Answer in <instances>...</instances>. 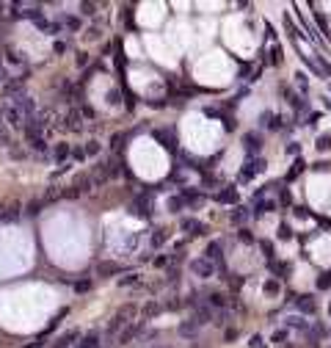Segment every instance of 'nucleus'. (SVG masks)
I'll use <instances>...</instances> for the list:
<instances>
[{"instance_id":"nucleus-51","label":"nucleus","mask_w":331,"mask_h":348,"mask_svg":"<svg viewBox=\"0 0 331 348\" xmlns=\"http://www.w3.org/2000/svg\"><path fill=\"white\" fill-rule=\"evenodd\" d=\"M86 64H89V56H86V53H78V67H86Z\"/></svg>"},{"instance_id":"nucleus-53","label":"nucleus","mask_w":331,"mask_h":348,"mask_svg":"<svg viewBox=\"0 0 331 348\" xmlns=\"http://www.w3.org/2000/svg\"><path fill=\"white\" fill-rule=\"evenodd\" d=\"M312 169H315V172H329V163H315Z\"/></svg>"},{"instance_id":"nucleus-37","label":"nucleus","mask_w":331,"mask_h":348,"mask_svg":"<svg viewBox=\"0 0 331 348\" xmlns=\"http://www.w3.org/2000/svg\"><path fill=\"white\" fill-rule=\"evenodd\" d=\"M290 337V332L287 329H279V332H273V337H271V343H284Z\"/></svg>"},{"instance_id":"nucleus-57","label":"nucleus","mask_w":331,"mask_h":348,"mask_svg":"<svg viewBox=\"0 0 331 348\" xmlns=\"http://www.w3.org/2000/svg\"><path fill=\"white\" fill-rule=\"evenodd\" d=\"M329 313H331V304H329Z\"/></svg>"},{"instance_id":"nucleus-39","label":"nucleus","mask_w":331,"mask_h":348,"mask_svg":"<svg viewBox=\"0 0 331 348\" xmlns=\"http://www.w3.org/2000/svg\"><path fill=\"white\" fill-rule=\"evenodd\" d=\"M238 238H240V241H243V244H254V235H251V232L246 230V227H240Z\"/></svg>"},{"instance_id":"nucleus-8","label":"nucleus","mask_w":331,"mask_h":348,"mask_svg":"<svg viewBox=\"0 0 331 348\" xmlns=\"http://www.w3.org/2000/svg\"><path fill=\"white\" fill-rule=\"evenodd\" d=\"M238 188L235 185H226V188H221L218 194H215V202L218 205H238Z\"/></svg>"},{"instance_id":"nucleus-1","label":"nucleus","mask_w":331,"mask_h":348,"mask_svg":"<svg viewBox=\"0 0 331 348\" xmlns=\"http://www.w3.org/2000/svg\"><path fill=\"white\" fill-rule=\"evenodd\" d=\"M135 315H138V307H135V304H124V307H119V310H116V315L108 320V332H113V334L121 332L124 326H130V323H133Z\"/></svg>"},{"instance_id":"nucleus-28","label":"nucleus","mask_w":331,"mask_h":348,"mask_svg":"<svg viewBox=\"0 0 331 348\" xmlns=\"http://www.w3.org/2000/svg\"><path fill=\"white\" fill-rule=\"evenodd\" d=\"M135 210L141 216H149V196H135Z\"/></svg>"},{"instance_id":"nucleus-20","label":"nucleus","mask_w":331,"mask_h":348,"mask_svg":"<svg viewBox=\"0 0 331 348\" xmlns=\"http://www.w3.org/2000/svg\"><path fill=\"white\" fill-rule=\"evenodd\" d=\"M248 216H251V210H248V208H235L232 213H229L232 224H238V227H240V224H246V221H248Z\"/></svg>"},{"instance_id":"nucleus-33","label":"nucleus","mask_w":331,"mask_h":348,"mask_svg":"<svg viewBox=\"0 0 331 348\" xmlns=\"http://www.w3.org/2000/svg\"><path fill=\"white\" fill-rule=\"evenodd\" d=\"M268 268L273 274H282V277H284V274H290V265L287 263H268Z\"/></svg>"},{"instance_id":"nucleus-49","label":"nucleus","mask_w":331,"mask_h":348,"mask_svg":"<svg viewBox=\"0 0 331 348\" xmlns=\"http://www.w3.org/2000/svg\"><path fill=\"white\" fill-rule=\"evenodd\" d=\"M86 36H89V39H99V25H91Z\"/></svg>"},{"instance_id":"nucleus-34","label":"nucleus","mask_w":331,"mask_h":348,"mask_svg":"<svg viewBox=\"0 0 331 348\" xmlns=\"http://www.w3.org/2000/svg\"><path fill=\"white\" fill-rule=\"evenodd\" d=\"M271 64H276V67L282 64V47H279V44H273V47H271Z\"/></svg>"},{"instance_id":"nucleus-15","label":"nucleus","mask_w":331,"mask_h":348,"mask_svg":"<svg viewBox=\"0 0 331 348\" xmlns=\"http://www.w3.org/2000/svg\"><path fill=\"white\" fill-rule=\"evenodd\" d=\"M205 257L210 260V263H221L224 260V246L218 244V241H212L210 246H207V251H205Z\"/></svg>"},{"instance_id":"nucleus-24","label":"nucleus","mask_w":331,"mask_h":348,"mask_svg":"<svg viewBox=\"0 0 331 348\" xmlns=\"http://www.w3.org/2000/svg\"><path fill=\"white\" fill-rule=\"evenodd\" d=\"M185 208H188V205H185L182 194H180V196H171V199H169V210H171V213H180V210H185Z\"/></svg>"},{"instance_id":"nucleus-43","label":"nucleus","mask_w":331,"mask_h":348,"mask_svg":"<svg viewBox=\"0 0 331 348\" xmlns=\"http://www.w3.org/2000/svg\"><path fill=\"white\" fill-rule=\"evenodd\" d=\"M8 80H11V75H8V70H6V64L0 61V86H3V83H8Z\"/></svg>"},{"instance_id":"nucleus-58","label":"nucleus","mask_w":331,"mask_h":348,"mask_svg":"<svg viewBox=\"0 0 331 348\" xmlns=\"http://www.w3.org/2000/svg\"><path fill=\"white\" fill-rule=\"evenodd\" d=\"M193 348H199V346H193Z\"/></svg>"},{"instance_id":"nucleus-50","label":"nucleus","mask_w":331,"mask_h":348,"mask_svg":"<svg viewBox=\"0 0 331 348\" xmlns=\"http://www.w3.org/2000/svg\"><path fill=\"white\" fill-rule=\"evenodd\" d=\"M75 287H78L80 293H86V290H89V287H91V282H86V279H80V282H78V285H75Z\"/></svg>"},{"instance_id":"nucleus-41","label":"nucleus","mask_w":331,"mask_h":348,"mask_svg":"<svg viewBox=\"0 0 331 348\" xmlns=\"http://www.w3.org/2000/svg\"><path fill=\"white\" fill-rule=\"evenodd\" d=\"M315 146H317V149H329V146H331V136H320V139L315 141Z\"/></svg>"},{"instance_id":"nucleus-13","label":"nucleus","mask_w":331,"mask_h":348,"mask_svg":"<svg viewBox=\"0 0 331 348\" xmlns=\"http://www.w3.org/2000/svg\"><path fill=\"white\" fill-rule=\"evenodd\" d=\"M0 146H3V149H11V146H14V130H11L6 122H0Z\"/></svg>"},{"instance_id":"nucleus-29","label":"nucleus","mask_w":331,"mask_h":348,"mask_svg":"<svg viewBox=\"0 0 331 348\" xmlns=\"http://www.w3.org/2000/svg\"><path fill=\"white\" fill-rule=\"evenodd\" d=\"M99 149H102V144H99V141H89V144L83 146L86 158H94V155H99Z\"/></svg>"},{"instance_id":"nucleus-22","label":"nucleus","mask_w":331,"mask_h":348,"mask_svg":"<svg viewBox=\"0 0 331 348\" xmlns=\"http://www.w3.org/2000/svg\"><path fill=\"white\" fill-rule=\"evenodd\" d=\"M138 282H141V274L138 271H130V274H124V277L119 279V285L121 287H130V285H138Z\"/></svg>"},{"instance_id":"nucleus-4","label":"nucleus","mask_w":331,"mask_h":348,"mask_svg":"<svg viewBox=\"0 0 331 348\" xmlns=\"http://www.w3.org/2000/svg\"><path fill=\"white\" fill-rule=\"evenodd\" d=\"M190 271L196 274L199 279H210V277H215V263H210L207 257H196L190 263Z\"/></svg>"},{"instance_id":"nucleus-14","label":"nucleus","mask_w":331,"mask_h":348,"mask_svg":"<svg viewBox=\"0 0 331 348\" xmlns=\"http://www.w3.org/2000/svg\"><path fill=\"white\" fill-rule=\"evenodd\" d=\"M58 25H61L63 31H69V34H78V31H80V20L75 14H61Z\"/></svg>"},{"instance_id":"nucleus-35","label":"nucleus","mask_w":331,"mask_h":348,"mask_svg":"<svg viewBox=\"0 0 331 348\" xmlns=\"http://www.w3.org/2000/svg\"><path fill=\"white\" fill-rule=\"evenodd\" d=\"M80 14H86V17L97 14V3H80Z\"/></svg>"},{"instance_id":"nucleus-40","label":"nucleus","mask_w":331,"mask_h":348,"mask_svg":"<svg viewBox=\"0 0 331 348\" xmlns=\"http://www.w3.org/2000/svg\"><path fill=\"white\" fill-rule=\"evenodd\" d=\"M97 271H99V274H116L119 268H116L113 263H99V268H97Z\"/></svg>"},{"instance_id":"nucleus-12","label":"nucleus","mask_w":331,"mask_h":348,"mask_svg":"<svg viewBox=\"0 0 331 348\" xmlns=\"http://www.w3.org/2000/svg\"><path fill=\"white\" fill-rule=\"evenodd\" d=\"M326 334H329V332H326V326H323V323H315V326H309V332H306V340H309V346L315 348L317 343H320V340L326 337Z\"/></svg>"},{"instance_id":"nucleus-31","label":"nucleus","mask_w":331,"mask_h":348,"mask_svg":"<svg viewBox=\"0 0 331 348\" xmlns=\"http://www.w3.org/2000/svg\"><path fill=\"white\" fill-rule=\"evenodd\" d=\"M42 208H44V199H33V202H28L25 213H28V216H39V210Z\"/></svg>"},{"instance_id":"nucleus-32","label":"nucleus","mask_w":331,"mask_h":348,"mask_svg":"<svg viewBox=\"0 0 331 348\" xmlns=\"http://www.w3.org/2000/svg\"><path fill=\"white\" fill-rule=\"evenodd\" d=\"M331 287V271H326L323 277H317V290H329Z\"/></svg>"},{"instance_id":"nucleus-27","label":"nucleus","mask_w":331,"mask_h":348,"mask_svg":"<svg viewBox=\"0 0 331 348\" xmlns=\"http://www.w3.org/2000/svg\"><path fill=\"white\" fill-rule=\"evenodd\" d=\"M155 139H157V141H163V146H166V149H174V139H171V133H166V130H155Z\"/></svg>"},{"instance_id":"nucleus-47","label":"nucleus","mask_w":331,"mask_h":348,"mask_svg":"<svg viewBox=\"0 0 331 348\" xmlns=\"http://www.w3.org/2000/svg\"><path fill=\"white\" fill-rule=\"evenodd\" d=\"M296 83L301 86V91H306V75H303V72H298V75H296Z\"/></svg>"},{"instance_id":"nucleus-9","label":"nucleus","mask_w":331,"mask_h":348,"mask_svg":"<svg viewBox=\"0 0 331 348\" xmlns=\"http://www.w3.org/2000/svg\"><path fill=\"white\" fill-rule=\"evenodd\" d=\"M180 227H182V232H188V235H205L207 232V227L202 221H196V218H182V224H180Z\"/></svg>"},{"instance_id":"nucleus-17","label":"nucleus","mask_w":331,"mask_h":348,"mask_svg":"<svg viewBox=\"0 0 331 348\" xmlns=\"http://www.w3.org/2000/svg\"><path fill=\"white\" fill-rule=\"evenodd\" d=\"M284 326L298 329V332H309V320H303V315H290V318L284 320Z\"/></svg>"},{"instance_id":"nucleus-48","label":"nucleus","mask_w":331,"mask_h":348,"mask_svg":"<svg viewBox=\"0 0 331 348\" xmlns=\"http://www.w3.org/2000/svg\"><path fill=\"white\" fill-rule=\"evenodd\" d=\"M171 263V257H166V254H160V257H155V265L157 268H163V265H169Z\"/></svg>"},{"instance_id":"nucleus-18","label":"nucleus","mask_w":331,"mask_h":348,"mask_svg":"<svg viewBox=\"0 0 331 348\" xmlns=\"http://www.w3.org/2000/svg\"><path fill=\"white\" fill-rule=\"evenodd\" d=\"M284 94H287V100H290V105H293V108H296V113H303V111H306V108H309V103H306V100H303V97H298V94H296V91H284Z\"/></svg>"},{"instance_id":"nucleus-44","label":"nucleus","mask_w":331,"mask_h":348,"mask_svg":"<svg viewBox=\"0 0 331 348\" xmlns=\"http://www.w3.org/2000/svg\"><path fill=\"white\" fill-rule=\"evenodd\" d=\"M279 238H282V241H290V238H293V230H290L287 224H282V227H279Z\"/></svg>"},{"instance_id":"nucleus-38","label":"nucleus","mask_w":331,"mask_h":348,"mask_svg":"<svg viewBox=\"0 0 331 348\" xmlns=\"http://www.w3.org/2000/svg\"><path fill=\"white\" fill-rule=\"evenodd\" d=\"M265 293H268V296H276V293H279V282H276V279H268V282H265Z\"/></svg>"},{"instance_id":"nucleus-25","label":"nucleus","mask_w":331,"mask_h":348,"mask_svg":"<svg viewBox=\"0 0 331 348\" xmlns=\"http://www.w3.org/2000/svg\"><path fill=\"white\" fill-rule=\"evenodd\" d=\"M149 244L155 246V249H160V246L166 244V230H155L152 235H149Z\"/></svg>"},{"instance_id":"nucleus-3","label":"nucleus","mask_w":331,"mask_h":348,"mask_svg":"<svg viewBox=\"0 0 331 348\" xmlns=\"http://www.w3.org/2000/svg\"><path fill=\"white\" fill-rule=\"evenodd\" d=\"M58 127H61V130H69V133H80L83 130V111H80V108H69V111L61 116Z\"/></svg>"},{"instance_id":"nucleus-36","label":"nucleus","mask_w":331,"mask_h":348,"mask_svg":"<svg viewBox=\"0 0 331 348\" xmlns=\"http://www.w3.org/2000/svg\"><path fill=\"white\" fill-rule=\"evenodd\" d=\"M262 254L268 257V263H273V244L271 241H262Z\"/></svg>"},{"instance_id":"nucleus-42","label":"nucleus","mask_w":331,"mask_h":348,"mask_svg":"<svg viewBox=\"0 0 331 348\" xmlns=\"http://www.w3.org/2000/svg\"><path fill=\"white\" fill-rule=\"evenodd\" d=\"M6 58H8L11 64H25V58H22L20 53H17V50H8V56H6Z\"/></svg>"},{"instance_id":"nucleus-52","label":"nucleus","mask_w":331,"mask_h":348,"mask_svg":"<svg viewBox=\"0 0 331 348\" xmlns=\"http://www.w3.org/2000/svg\"><path fill=\"white\" fill-rule=\"evenodd\" d=\"M287 152H290V155H298V152H301V144H290Z\"/></svg>"},{"instance_id":"nucleus-11","label":"nucleus","mask_w":331,"mask_h":348,"mask_svg":"<svg viewBox=\"0 0 331 348\" xmlns=\"http://www.w3.org/2000/svg\"><path fill=\"white\" fill-rule=\"evenodd\" d=\"M141 329H144V323H130V326H124L119 332V346H124V343H130L133 337H138V334H141Z\"/></svg>"},{"instance_id":"nucleus-56","label":"nucleus","mask_w":331,"mask_h":348,"mask_svg":"<svg viewBox=\"0 0 331 348\" xmlns=\"http://www.w3.org/2000/svg\"><path fill=\"white\" fill-rule=\"evenodd\" d=\"M155 348H169V346H155Z\"/></svg>"},{"instance_id":"nucleus-10","label":"nucleus","mask_w":331,"mask_h":348,"mask_svg":"<svg viewBox=\"0 0 331 348\" xmlns=\"http://www.w3.org/2000/svg\"><path fill=\"white\" fill-rule=\"evenodd\" d=\"M296 310H298V315H312L317 310V304H315L312 296H298V299H296Z\"/></svg>"},{"instance_id":"nucleus-55","label":"nucleus","mask_w":331,"mask_h":348,"mask_svg":"<svg viewBox=\"0 0 331 348\" xmlns=\"http://www.w3.org/2000/svg\"><path fill=\"white\" fill-rule=\"evenodd\" d=\"M3 17H6V6H3V3H0V20H3Z\"/></svg>"},{"instance_id":"nucleus-46","label":"nucleus","mask_w":331,"mask_h":348,"mask_svg":"<svg viewBox=\"0 0 331 348\" xmlns=\"http://www.w3.org/2000/svg\"><path fill=\"white\" fill-rule=\"evenodd\" d=\"M121 141H124V133H116V136L111 139V149H119V146H121Z\"/></svg>"},{"instance_id":"nucleus-16","label":"nucleus","mask_w":331,"mask_h":348,"mask_svg":"<svg viewBox=\"0 0 331 348\" xmlns=\"http://www.w3.org/2000/svg\"><path fill=\"white\" fill-rule=\"evenodd\" d=\"M53 158L58 160V163H63V160H72V144H56L53 146Z\"/></svg>"},{"instance_id":"nucleus-23","label":"nucleus","mask_w":331,"mask_h":348,"mask_svg":"<svg viewBox=\"0 0 331 348\" xmlns=\"http://www.w3.org/2000/svg\"><path fill=\"white\" fill-rule=\"evenodd\" d=\"M177 332L182 334V337H193V334L199 332V326L193 323V320H185V323H180V329H177Z\"/></svg>"},{"instance_id":"nucleus-2","label":"nucleus","mask_w":331,"mask_h":348,"mask_svg":"<svg viewBox=\"0 0 331 348\" xmlns=\"http://www.w3.org/2000/svg\"><path fill=\"white\" fill-rule=\"evenodd\" d=\"M265 169H268L265 158H260V155H257V158H248V160H246V166L240 169V177H238V180H240V182H248V180H254L257 174H262Z\"/></svg>"},{"instance_id":"nucleus-19","label":"nucleus","mask_w":331,"mask_h":348,"mask_svg":"<svg viewBox=\"0 0 331 348\" xmlns=\"http://www.w3.org/2000/svg\"><path fill=\"white\" fill-rule=\"evenodd\" d=\"M271 210H276L273 199H257V205H254V216L260 218V216H265V213H271Z\"/></svg>"},{"instance_id":"nucleus-21","label":"nucleus","mask_w":331,"mask_h":348,"mask_svg":"<svg viewBox=\"0 0 331 348\" xmlns=\"http://www.w3.org/2000/svg\"><path fill=\"white\" fill-rule=\"evenodd\" d=\"M78 348H99V334L97 332H89L80 337V346Z\"/></svg>"},{"instance_id":"nucleus-54","label":"nucleus","mask_w":331,"mask_h":348,"mask_svg":"<svg viewBox=\"0 0 331 348\" xmlns=\"http://www.w3.org/2000/svg\"><path fill=\"white\" fill-rule=\"evenodd\" d=\"M282 202H284V205H290V191H287V188L282 191Z\"/></svg>"},{"instance_id":"nucleus-45","label":"nucleus","mask_w":331,"mask_h":348,"mask_svg":"<svg viewBox=\"0 0 331 348\" xmlns=\"http://www.w3.org/2000/svg\"><path fill=\"white\" fill-rule=\"evenodd\" d=\"M108 105H119V91H116V89H111V91H108Z\"/></svg>"},{"instance_id":"nucleus-26","label":"nucleus","mask_w":331,"mask_h":348,"mask_svg":"<svg viewBox=\"0 0 331 348\" xmlns=\"http://www.w3.org/2000/svg\"><path fill=\"white\" fill-rule=\"evenodd\" d=\"M72 340H78V332H66V334H61L56 340V348H66V346H72Z\"/></svg>"},{"instance_id":"nucleus-5","label":"nucleus","mask_w":331,"mask_h":348,"mask_svg":"<svg viewBox=\"0 0 331 348\" xmlns=\"http://www.w3.org/2000/svg\"><path fill=\"white\" fill-rule=\"evenodd\" d=\"M25 94V80L20 77H11L8 83H3V100H17Z\"/></svg>"},{"instance_id":"nucleus-30","label":"nucleus","mask_w":331,"mask_h":348,"mask_svg":"<svg viewBox=\"0 0 331 348\" xmlns=\"http://www.w3.org/2000/svg\"><path fill=\"white\" fill-rule=\"evenodd\" d=\"M303 169H306V163H303V160L298 158L296 163H293V169H290V172H287V180H296V177H298V174L303 172Z\"/></svg>"},{"instance_id":"nucleus-7","label":"nucleus","mask_w":331,"mask_h":348,"mask_svg":"<svg viewBox=\"0 0 331 348\" xmlns=\"http://www.w3.org/2000/svg\"><path fill=\"white\" fill-rule=\"evenodd\" d=\"M243 149L248 152V158H257L262 149V139H260V133H246L243 136Z\"/></svg>"},{"instance_id":"nucleus-6","label":"nucleus","mask_w":331,"mask_h":348,"mask_svg":"<svg viewBox=\"0 0 331 348\" xmlns=\"http://www.w3.org/2000/svg\"><path fill=\"white\" fill-rule=\"evenodd\" d=\"M14 14L17 17H25V20H39V17H42V6H33V3H14Z\"/></svg>"}]
</instances>
